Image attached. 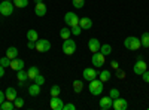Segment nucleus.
<instances>
[{"label":"nucleus","instance_id":"17","mask_svg":"<svg viewBox=\"0 0 149 110\" xmlns=\"http://www.w3.org/2000/svg\"><path fill=\"white\" fill-rule=\"evenodd\" d=\"M5 95H6V100H9V101H14L17 97H18V94H17V89L14 88V86H9L6 91H5Z\"/></svg>","mask_w":149,"mask_h":110},{"label":"nucleus","instance_id":"40","mask_svg":"<svg viewBox=\"0 0 149 110\" xmlns=\"http://www.w3.org/2000/svg\"><path fill=\"white\" fill-rule=\"evenodd\" d=\"M5 100H6V95H5V92H3L2 89H0V104H2Z\"/></svg>","mask_w":149,"mask_h":110},{"label":"nucleus","instance_id":"8","mask_svg":"<svg viewBox=\"0 0 149 110\" xmlns=\"http://www.w3.org/2000/svg\"><path fill=\"white\" fill-rule=\"evenodd\" d=\"M104 55L98 51V52H95V54H93V58H91V63H93V66L94 67H103L104 66Z\"/></svg>","mask_w":149,"mask_h":110},{"label":"nucleus","instance_id":"33","mask_svg":"<svg viewBox=\"0 0 149 110\" xmlns=\"http://www.w3.org/2000/svg\"><path fill=\"white\" fill-rule=\"evenodd\" d=\"M61 92V88L58 86V85H54V86L51 88V97H58Z\"/></svg>","mask_w":149,"mask_h":110},{"label":"nucleus","instance_id":"39","mask_svg":"<svg viewBox=\"0 0 149 110\" xmlns=\"http://www.w3.org/2000/svg\"><path fill=\"white\" fill-rule=\"evenodd\" d=\"M76 107H74V104H72V103H69V104H64V107H63V110H74Z\"/></svg>","mask_w":149,"mask_h":110},{"label":"nucleus","instance_id":"5","mask_svg":"<svg viewBox=\"0 0 149 110\" xmlns=\"http://www.w3.org/2000/svg\"><path fill=\"white\" fill-rule=\"evenodd\" d=\"M76 48H78V46H76V42L72 40L70 37L63 42V52H64L66 55H73L74 52H76Z\"/></svg>","mask_w":149,"mask_h":110},{"label":"nucleus","instance_id":"24","mask_svg":"<svg viewBox=\"0 0 149 110\" xmlns=\"http://www.w3.org/2000/svg\"><path fill=\"white\" fill-rule=\"evenodd\" d=\"M98 79H100L103 83L107 82V80H110V71L109 70H103L102 73H98Z\"/></svg>","mask_w":149,"mask_h":110},{"label":"nucleus","instance_id":"12","mask_svg":"<svg viewBox=\"0 0 149 110\" xmlns=\"http://www.w3.org/2000/svg\"><path fill=\"white\" fill-rule=\"evenodd\" d=\"M100 46H102L100 40L95 39V37H93V39H90V40H88V49H90L93 54H95V52L100 51Z\"/></svg>","mask_w":149,"mask_h":110},{"label":"nucleus","instance_id":"22","mask_svg":"<svg viewBox=\"0 0 149 110\" xmlns=\"http://www.w3.org/2000/svg\"><path fill=\"white\" fill-rule=\"evenodd\" d=\"M82 89H84V82L79 80V79H76V80L73 82V91H74V94H81Z\"/></svg>","mask_w":149,"mask_h":110},{"label":"nucleus","instance_id":"16","mask_svg":"<svg viewBox=\"0 0 149 110\" xmlns=\"http://www.w3.org/2000/svg\"><path fill=\"white\" fill-rule=\"evenodd\" d=\"M79 26L82 30H90L93 27V21L88 18V17H84V18H79Z\"/></svg>","mask_w":149,"mask_h":110},{"label":"nucleus","instance_id":"29","mask_svg":"<svg viewBox=\"0 0 149 110\" xmlns=\"http://www.w3.org/2000/svg\"><path fill=\"white\" fill-rule=\"evenodd\" d=\"M17 77H18V80H27L29 75H27V71H24V68H22V70L17 71Z\"/></svg>","mask_w":149,"mask_h":110},{"label":"nucleus","instance_id":"31","mask_svg":"<svg viewBox=\"0 0 149 110\" xmlns=\"http://www.w3.org/2000/svg\"><path fill=\"white\" fill-rule=\"evenodd\" d=\"M109 97H110L112 100H115V98H118V97H121L119 89H116V88H112V89H110V92H109Z\"/></svg>","mask_w":149,"mask_h":110},{"label":"nucleus","instance_id":"32","mask_svg":"<svg viewBox=\"0 0 149 110\" xmlns=\"http://www.w3.org/2000/svg\"><path fill=\"white\" fill-rule=\"evenodd\" d=\"M72 5L76 9H82L84 5H85V0H72Z\"/></svg>","mask_w":149,"mask_h":110},{"label":"nucleus","instance_id":"43","mask_svg":"<svg viewBox=\"0 0 149 110\" xmlns=\"http://www.w3.org/2000/svg\"><path fill=\"white\" fill-rule=\"evenodd\" d=\"M3 76H5V67L0 66V77H3Z\"/></svg>","mask_w":149,"mask_h":110},{"label":"nucleus","instance_id":"41","mask_svg":"<svg viewBox=\"0 0 149 110\" xmlns=\"http://www.w3.org/2000/svg\"><path fill=\"white\" fill-rule=\"evenodd\" d=\"M27 48H29V49H34V48H36V42H30V40H29Z\"/></svg>","mask_w":149,"mask_h":110},{"label":"nucleus","instance_id":"25","mask_svg":"<svg viewBox=\"0 0 149 110\" xmlns=\"http://www.w3.org/2000/svg\"><path fill=\"white\" fill-rule=\"evenodd\" d=\"M140 43H142V46H143V48H149V33H148V31H145V33L142 34V37H140Z\"/></svg>","mask_w":149,"mask_h":110},{"label":"nucleus","instance_id":"11","mask_svg":"<svg viewBox=\"0 0 149 110\" xmlns=\"http://www.w3.org/2000/svg\"><path fill=\"white\" fill-rule=\"evenodd\" d=\"M112 106H113V100L110 98V97H103V98L100 100V103H98V107H100L102 110H110Z\"/></svg>","mask_w":149,"mask_h":110},{"label":"nucleus","instance_id":"44","mask_svg":"<svg viewBox=\"0 0 149 110\" xmlns=\"http://www.w3.org/2000/svg\"><path fill=\"white\" fill-rule=\"evenodd\" d=\"M34 2H36V3H42V2H43V0H34Z\"/></svg>","mask_w":149,"mask_h":110},{"label":"nucleus","instance_id":"9","mask_svg":"<svg viewBox=\"0 0 149 110\" xmlns=\"http://www.w3.org/2000/svg\"><path fill=\"white\" fill-rule=\"evenodd\" d=\"M112 109H115V110H127L128 109V103H127V100H124L122 97H118V98L113 100V106H112Z\"/></svg>","mask_w":149,"mask_h":110},{"label":"nucleus","instance_id":"14","mask_svg":"<svg viewBox=\"0 0 149 110\" xmlns=\"http://www.w3.org/2000/svg\"><path fill=\"white\" fill-rule=\"evenodd\" d=\"M46 12H48V9H46V5H45L43 2H42V3H36V6H34V14H36L37 17H45Z\"/></svg>","mask_w":149,"mask_h":110},{"label":"nucleus","instance_id":"38","mask_svg":"<svg viewBox=\"0 0 149 110\" xmlns=\"http://www.w3.org/2000/svg\"><path fill=\"white\" fill-rule=\"evenodd\" d=\"M142 79H143V82H146V83H149V70H146L143 75H142Z\"/></svg>","mask_w":149,"mask_h":110},{"label":"nucleus","instance_id":"45","mask_svg":"<svg viewBox=\"0 0 149 110\" xmlns=\"http://www.w3.org/2000/svg\"><path fill=\"white\" fill-rule=\"evenodd\" d=\"M0 110H2V104H0Z\"/></svg>","mask_w":149,"mask_h":110},{"label":"nucleus","instance_id":"15","mask_svg":"<svg viewBox=\"0 0 149 110\" xmlns=\"http://www.w3.org/2000/svg\"><path fill=\"white\" fill-rule=\"evenodd\" d=\"M10 68L15 70V71L22 70V68H24V61H22L21 58H14V59H10Z\"/></svg>","mask_w":149,"mask_h":110},{"label":"nucleus","instance_id":"34","mask_svg":"<svg viewBox=\"0 0 149 110\" xmlns=\"http://www.w3.org/2000/svg\"><path fill=\"white\" fill-rule=\"evenodd\" d=\"M14 106L15 109H21L24 106V98H21V97H17V98L14 100Z\"/></svg>","mask_w":149,"mask_h":110},{"label":"nucleus","instance_id":"30","mask_svg":"<svg viewBox=\"0 0 149 110\" xmlns=\"http://www.w3.org/2000/svg\"><path fill=\"white\" fill-rule=\"evenodd\" d=\"M0 66H3L5 68L6 67H10V58H8L6 55L2 57V58H0Z\"/></svg>","mask_w":149,"mask_h":110},{"label":"nucleus","instance_id":"2","mask_svg":"<svg viewBox=\"0 0 149 110\" xmlns=\"http://www.w3.org/2000/svg\"><path fill=\"white\" fill-rule=\"evenodd\" d=\"M88 89H90V92H91L93 95H100V94L103 92V89H104V88H103V82L98 79V77L94 79V80H91Z\"/></svg>","mask_w":149,"mask_h":110},{"label":"nucleus","instance_id":"37","mask_svg":"<svg viewBox=\"0 0 149 110\" xmlns=\"http://www.w3.org/2000/svg\"><path fill=\"white\" fill-rule=\"evenodd\" d=\"M118 79H124L125 77V71H122V70H119V68H116V75H115Z\"/></svg>","mask_w":149,"mask_h":110},{"label":"nucleus","instance_id":"1","mask_svg":"<svg viewBox=\"0 0 149 110\" xmlns=\"http://www.w3.org/2000/svg\"><path fill=\"white\" fill-rule=\"evenodd\" d=\"M124 46H125L127 49H130V51H137L139 48L142 46V43H140L139 37H136V36H128V37L124 40Z\"/></svg>","mask_w":149,"mask_h":110},{"label":"nucleus","instance_id":"27","mask_svg":"<svg viewBox=\"0 0 149 110\" xmlns=\"http://www.w3.org/2000/svg\"><path fill=\"white\" fill-rule=\"evenodd\" d=\"M15 106H14V101H9V100H5L2 103V110H14Z\"/></svg>","mask_w":149,"mask_h":110},{"label":"nucleus","instance_id":"35","mask_svg":"<svg viewBox=\"0 0 149 110\" xmlns=\"http://www.w3.org/2000/svg\"><path fill=\"white\" fill-rule=\"evenodd\" d=\"M34 83H37V85H40V86H42V85L45 83V77L40 75V73H39V75H37L36 77H34Z\"/></svg>","mask_w":149,"mask_h":110},{"label":"nucleus","instance_id":"7","mask_svg":"<svg viewBox=\"0 0 149 110\" xmlns=\"http://www.w3.org/2000/svg\"><path fill=\"white\" fill-rule=\"evenodd\" d=\"M82 77H84L86 82H91V80H94V79H97V77H98V73H97V70H95V68L86 67V68L82 71Z\"/></svg>","mask_w":149,"mask_h":110},{"label":"nucleus","instance_id":"13","mask_svg":"<svg viewBox=\"0 0 149 110\" xmlns=\"http://www.w3.org/2000/svg\"><path fill=\"white\" fill-rule=\"evenodd\" d=\"M49 104H51L52 110H63V107H64V103L60 97H51V103Z\"/></svg>","mask_w":149,"mask_h":110},{"label":"nucleus","instance_id":"23","mask_svg":"<svg viewBox=\"0 0 149 110\" xmlns=\"http://www.w3.org/2000/svg\"><path fill=\"white\" fill-rule=\"evenodd\" d=\"M70 36H72V30H70V27H64V28H61V30H60V37L63 39V40L69 39Z\"/></svg>","mask_w":149,"mask_h":110},{"label":"nucleus","instance_id":"21","mask_svg":"<svg viewBox=\"0 0 149 110\" xmlns=\"http://www.w3.org/2000/svg\"><path fill=\"white\" fill-rule=\"evenodd\" d=\"M39 68H37L36 66H31V67H29V70H27V75H29V79H31V80H34V77L39 75Z\"/></svg>","mask_w":149,"mask_h":110},{"label":"nucleus","instance_id":"42","mask_svg":"<svg viewBox=\"0 0 149 110\" xmlns=\"http://www.w3.org/2000/svg\"><path fill=\"white\" fill-rule=\"evenodd\" d=\"M110 66L113 67V68H119V64H118V61H115V59H113V61H112V63H110Z\"/></svg>","mask_w":149,"mask_h":110},{"label":"nucleus","instance_id":"6","mask_svg":"<svg viewBox=\"0 0 149 110\" xmlns=\"http://www.w3.org/2000/svg\"><path fill=\"white\" fill-rule=\"evenodd\" d=\"M34 49L37 52H48L49 49H51V42L46 40V39H39V40H36V48Z\"/></svg>","mask_w":149,"mask_h":110},{"label":"nucleus","instance_id":"26","mask_svg":"<svg viewBox=\"0 0 149 110\" xmlns=\"http://www.w3.org/2000/svg\"><path fill=\"white\" fill-rule=\"evenodd\" d=\"M100 52H102L104 57L110 55V54H112V46L107 45V43H106V45H102V46H100Z\"/></svg>","mask_w":149,"mask_h":110},{"label":"nucleus","instance_id":"19","mask_svg":"<svg viewBox=\"0 0 149 110\" xmlns=\"http://www.w3.org/2000/svg\"><path fill=\"white\" fill-rule=\"evenodd\" d=\"M6 57L10 58V59L17 58V57H18V49H17L15 46H9L8 49H6Z\"/></svg>","mask_w":149,"mask_h":110},{"label":"nucleus","instance_id":"20","mask_svg":"<svg viewBox=\"0 0 149 110\" xmlns=\"http://www.w3.org/2000/svg\"><path fill=\"white\" fill-rule=\"evenodd\" d=\"M27 40L30 42H36V40H39V34H37V31L34 28H30L27 31Z\"/></svg>","mask_w":149,"mask_h":110},{"label":"nucleus","instance_id":"18","mask_svg":"<svg viewBox=\"0 0 149 110\" xmlns=\"http://www.w3.org/2000/svg\"><path fill=\"white\" fill-rule=\"evenodd\" d=\"M29 94L31 97H37V95L40 94V85H37V83L30 85V86H29Z\"/></svg>","mask_w":149,"mask_h":110},{"label":"nucleus","instance_id":"3","mask_svg":"<svg viewBox=\"0 0 149 110\" xmlns=\"http://www.w3.org/2000/svg\"><path fill=\"white\" fill-rule=\"evenodd\" d=\"M14 3L9 2V0H3L2 3H0V14H2L3 17H10L12 14H14Z\"/></svg>","mask_w":149,"mask_h":110},{"label":"nucleus","instance_id":"10","mask_svg":"<svg viewBox=\"0 0 149 110\" xmlns=\"http://www.w3.org/2000/svg\"><path fill=\"white\" fill-rule=\"evenodd\" d=\"M133 70H134V73L136 75H139V76H142L143 73L148 70V66H146V63L143 59H137V63L134 64V67H133Z\"/></svg>","mask_w":149,"mask_h":110},{"label":"nucleus","instance_id":"28","mask_svg":"<svg viewBox=\"0 0 149 110\" xmlns=\"http://www.w3.org/2000/svg\"><path fill=\"white\" fill-rule=\"evenodd\" d=\"M27 5H29V0H14V6L15 8L22 9V8H27Z\"/></svg>","mask_w":149,"mask_h":110},{"label":"nucleus","instance_id":"46","mask_svg":"<svg viewBox=\"0 0 149 110\" xmlns=\"http://www.w3.org/2000/svg\"><path fill=\"white\" fill-rule=\"evenodd\" d=\"M9 2H12V0H9Z\"/></svg>","mask_w":149,"mask_h":110},{"label":"nucleus","instance_id":"36","mask_svg":"<svg viewBox=\"0 0 149 110\" xmlns=\"http://www.w3.org/2000/svg\"><path fill=\"white\" fill-rule=\"evenodd\" d=\"M70 30H72V34H74V36H79V34L82 33V28H81V26H76V27H72Z\"/></svg>","mask_w":149,"mask_h":110},{"label":"nucleus","instance_id":"4","mask_svg":"<svg viewBox=\"0 0 149 110\" xmlns=\"http://www.w3.org/2000/svg\"><path fill=\"white\" fill-rule=\"evenodd\" d=\"M64 24L67 27H76L79 26V17L74 14V12H67V14L64 15Z\"/></svg>","mask_w":149,"mask_h":110}]
</instances>
